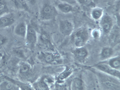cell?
Masks as SVG:
<instances>
[{
    "label": "cell",
    "instance_id": "obj_1",
    "mask_svg": "<svg viewBox=\"0 0 120 90\" xmlns=\"http://www.w3.org/2000/svg\"><path fill=\"white\" fill-rule=\"evenodd\" d=\"M36 70L34 67L28 63L23 62L21 63L18 67L17 75L21 81L28 82L32 81L35 79Z\"/></svg>",
    "mask_w": 120,
    "mask_h": 90
},
{
    "label": "cell",
    "instance_id": "obj_2",
    "mask_svg": "<svg viewBox=\"0 0 120 90\" xmlns=\"http://www.w3.org/2000/svg\"><path fill=\"white\" fill-rule=\"evenodd\" d=\"M37 58L41 63L49 66L61 64L62 62L61 55L54 51H41L38 54Z\"/></svg>",
    "mask_w": 120,
    "mask_h": 90
},
{
    "label": "cell",
    "instance_id": "obj_3",
    "mask_svg": "<svg viewBox=\"0 0 120 90\" xmlns=\"http://www.w3.org/2000/svg\"><path fill=\"white\" fill-rule=\"evenodd\" d=\"M71 35L72 42L77 48L82 47L85 44L88 39L89 34L86 28L82 27L74 31Z\"/></svg>",
    "mask_w": 120,
    "mask_h": 90
},
{
    "label": "cell",
    "instance_id": "obj_4",
    "mask_svg": "<svg viewBox=\"0 0 120 90\" xmlns=\"http://www.w3.org/2000/svg\"><path fill=\"white\" fill-rule=\"evenodd\" d=\"M56 9V7L49 3H44L40 9L39 19L41 21H45L53 19L57 15Z\"/></svg>",
    "mask_w": 120,
    "mask_h": 90
},
{
    "label": "cell",
    "instance_id": "obj_5",
    "mask_svg": "<svg viewBox=\"0 0 120 90\" xmlns=\"http://www.w3.org/2000/svg\"><path fill=\"white\" fill-rule=\"evenodd\" d=\"M55 79L52 75H45L37 79L33 87L37 90H50L55 84Z\"/></svg>",
    "mask_w": 120,
    "mask_h": 90
},
{
    "label": "cell",
    "instance_id": "obj_6",
    "mask_svg": "<svg viewBox=\"0 0 120 90\" xmlns=\"http://www.w3.org/2000/svg\"><path fill=\"white\" fill-rule=\"evenodd\" d=\"M59 28L62 35L68 36L71 35L74 31V25L73 22L69 20H61L59 22Z\"/></svg>",
    "mask_w": 120,
    "mask_h": 90
},
{
    "label": "cell",
    "instance_id": "obj_7",
    "mask_svg": "<svg viewBox=\"0 0 120 90\" xmlns=\"http://www.w3.org/2000/svg\"><path fill=\"white\" fill-rule=\"evenodd\" d=\"M38 37L37 32L31 24L27 25V28L25 38L26 44L30 47H34L37 43Z\"/></svg>",
    "mask_w": 120,
    "mask_h": 90
},
{
    "label": "cell",
    "instance_id": "obj_8",
    "mask_svg": "<svg viewBox=\"0 0 120 90\" xmlns=\"http://www.w3.org/2000/svg\"><path fill=\"white\" fill-rule=\"evenodd\" d=\"M99 20L100 26L103 32L106 34L110 33L114 26L112 17L108 14H103Z\"/></svg>",
    "mask_w": 120,
    "mask_h": 90
},
{
    "label": "cell",
    "instance_id": "obj_9",
    "mask_svg": "<svg viewBox=\"0 0 120 90\" xmlns=\"http://www.w3.org/2000/svg\"><path fill=\"white\" fill-rule=\"evenodd\" d=\"M15 21L14 14L9 12L0 17V29L9 27Z\"/></svg>",
    "mask_w": 120,
    "mask_h": 90
},
{
    "label": "cell",
    "instance_id": "obj_10",
    "mask_svg": "<svg viewBox=\"0 0 120 90\" xmlns=\"http://www.w3.org/2000/svg\"><path fill=\"white\" fill-rule=\"evenodd\" d=\"M27 28V25L24 21L18 23L14 29L15 33L17 35L25 39Z\"/></svg>",
    "mask_w": 120,
    "mask_h": 90
},
{
    "label": "cell",
    "instance_id": "obj_11",
    "mask_svg": "<svg viewBox=\"0 0 120 90\" xmlns=\"http://www.w3.org/2000/svg\"><path fill=\"white\" fill-rule=\"evenodd\" d=\"M96 67L101 70L117 77H120V72L105 64H100L96 66Z\"/></svg>",
    "mask_w": 120,
    "mask_h": 90
},
{
    "label": "cell",
    "instance_id": "obj_12",
    "mask_svg": "<svg viewBox=\"0 0 120 90\" xmlns=\"http://www.w3.org/2000/svg\"><path fill=\"white\" fill-rule=\"evenodd\" d=\"M39 43L42 47H45L49 50H52V45L51 43L48 35L45 33L41 34L39 39Z\"/></svg>",
    "mask_w": 120,
    "mask_h": 90
},
{
    "label": "cell",
    "instance_id": "obj_13",
    "mask_svg": "<svg viewBox=\"0 0 120 90\" xmlns=\"http://www.w3.org/2000/svg\"><path fill=\"white\" fill-rule=\"evenodd\" d=\"M56 8L60 12L64 14L69 13L73 10V7L71 4L64 2L58 3Z\"/></svg>",
    "mask_w": 120,
    "mask_h": 90
},
{
    "label": "cell",
    "instance_id": "obj_14",
    "mask_svg": "<svg viewBox=\"0 0 120 90\" xmlns=\"http://www.w3.org/2000/svg\"><path fill=\"white\" fill-rule=\"evenodd\" d=\"M15 8L18 9L28 11L29 6L25 0H13Z\"/></svg>",
    "mask_w": 120,
    "mask_h": 90
},
{
    "label": "cell",
    "instance_id": "obj_15",
    "mask_svg": "<svg viewBox=\"0 0 120 90\" xmlns=\"http://www.w3.org/2000/svg\"><path fill=\"white\" fill-rule=\"evenodd\" d=\"M74 53L76 58L80 60L84 59L87 55L86 49L82 47H77L74 51Z\"/></svg>",
    "mask_w": 120,
    "mask_h": 90
},
{
    "label": "cell",
    "instance_id": "obj_16",
    "mask_svg": "<svg viewBox=\"0 0 120 90\" xmlns=\"http://www.w3.org/2000/svg\"><path fill=\"white\" fill-rule=\"evenodd\" d=\"M70 87L72 90H82L83 88L84 84L81 79L75 78L71 81Z\"/></svg>",
    "mask_w": 120,
    "mask_h": 90
},
{
    "label": "cell",
    "instance_id": "obj_17",
    "mask_svg": "<svg viewBox=\"0 0 120 90\" xmlns=\"http://www.w3.org/2000/svg\"><path fill=\"white\" fill-rule=\"evenodd\" d=\"M103 9L99 8H95L91 13V15L93 19L95 20H100L103 15Z\"/></svg>",
    "mask_w": 120,
    "mask_h": 90
},
{
    "label": "cell",
    "instance_id": "obj_18",
    "mask_svg": "<svg viewBox=\"0 0 120 90\" xmlns=\"http://www.w3.org/2000/svg\"><path fill=\"white\" fill-rule=\"evenodd\" d=\"M9 9L6 0H0V17L9 12Z\"/></svg>",
    "mask_w": 120,
    "mask_h": 90
},
{
    "label": "cell",
    "instance_id": "obj_19",
    "mask_svg": "<svg viewBox=\"0 0 120 90\" xmlns=\"http://www.w3.org/2000/svg\"><path fill=\"white\" fill-rule=\"evenodd\" d=\"M17 86L12 83L7 82H2L0 85V89L3 90H15Z\"/></svg>",
    "mask_w": 120,
    "mask_h": 90
},
{
    "label": "cell",
    "instance_id": "obj_20",
    "mask_svg": "<svg viewBox=\"0 0 120 90\" xmlns=\"http://www.w3.org/2000/svg\"><path fill=\"white\" fill-rule=\"evenodd\" d=\"M120 64L119 57L111 59L109 61V66L116 69H118L120 68Z\"/></svg>",
    "mask_w": 120,
    "mask_h": 90
},
{
    "label": "cell",
    "instance_id": "obj_21",
    "mask_svg": "<svg viewBox=\"0 0 120 90\" xmlns=\"http://www.w3.org/2000/svg\"><path fill=\"white\" fill-rule=\"evenodd\" d=\"M71 72V70L66 68L63 72L58 75L57 79L59 81H63L70 75Z\"/></svg>",
    "mask_w": 120,
    "mask_h": 90
},
{
    "label": "cell",
    "instance_id": "obj_22",
    "mask_svg": "<svg viewBox=\"0 0 120 90\" xmlns=\"http://www.w3.org/2000/svg\"><path fill=\"white\" fill-rule=\"evenodd\" d=\"M112 50L111 48L109 47H105L102 50V55L104 58H107L112 55Z\"/></svg>",
    "mask_w": 120,
    "mask_h": 90
},
{
    "label": "cell",
    "instance_id": "obj_23",
    "mask_svg": "<svg viewBox=\"0 0 120 90\" xmlns=\"http://www.w3.org/2000/svg\"><path fill=\"white\" fill-rule=\"evenodd\" d=\"M100 30L96 28L93 30L92 32V35L95 38H98L100 35L101 33Z\"/></svg>",
    "mask_w": 120,
    "mask_h": 90
},
{
    "label": "cell",
    "instance_id": "obj_24",
    "mask_svg": "<svg viewBox=\"0 0 120 90\" xmlns=\"http://www.w3.org/2000/svg\"><path fill=\"white\" fill-rule=\"evenodd\" d=\"M6 41V39L3 36L0 35V48Z\"/></svg>",
    "mask_w": 120,
    "mask_h": 90
},
{
    "label": "cell",
    "instance_id": "obj_25",
    "mask_svg": "<svg viewBox=\"0 0 120 90\" xmlns=\"http://www.w3.org/2000/svg\"><path fill=\"white\" fill-rule=\"evenodd\" d=\"M28 5H33L35 4L38 0H25Z\"/></svg>",
    "mask_w": 120,
    "mask_h": 90
},
{
    "label": "cell",
    "instance_id": "obj_26",
    "mask_svg": "<svg viewBox=\"0 0 120 90\" xmlns=\"http://www.w3.org/2000/svg\"><path fill=\"white\" fill-rule=\"evenodd\" d=\"M60 2L68 3L71 4L73 3L74 0H58Z\"/></svg>",
    "mask_w": 120,
    "mask_h": 90
}]
</instances>
